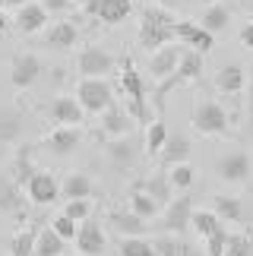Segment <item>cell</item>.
I'll use <instances>...</instances> for the list:
<instances>
[{
    "label": "cell",
    "mask_w": 253,
    "mask_h": 256,
    "mask_svg": "<svg viewBox=\"0 0 253 256\" xmlns=\"http://www.w3.org/2000/svg\"><path fill=\"white\" fill-rule=\"evenodd\" d=\"M118 253L120 256H158L152 240H146V234H140V238H120Z\"/></svg>",
    "instance_id": "74e56055"
},
{
    "label": "cell",
    "mask_w": 253,
    "mask_h": 256,
    "mask_svg": "<svg viewBox=\"0 0 253 256\" xmlns=\"http://www.w3.org/2000/svg\"><path fill=\"white\" fill-rule=\"evenodd\" d=\"M76 70L80 76H111L118 70V57L102 44H86L76 57Z\"/></svg>",
    "instance_id": "ba28073f"
},
{
    "label": "cell",
    "mask_w": 253,
    "mask_h": 256,
    "mask_svg": "<svg viewBox=\"0 0 253 256\" xmlns=\"http://www.w3.org/2000/svg\"><path fill=\"white\" fill-rule=\"evenodd\" d=\"M174 38L184 44V48H193L200 54H209L216 48V35L206 32L200 22H190V19H178L174 22Z\"/></svg>",
    "instance_id": "9a60e30c"
},
{
    "label": "cell",
    "mask_w": 253,
    "mask_h": 256,
    "mask_svg": "<svg viewBox=\"0 0 253 256\" xmlns=\"http://www.w3.org/2000/svg\"><path fill=\"white\" fill-rule=\"evenodd\" d=\"M174 22H178V16L171 13V10L164 6H142L140 13V48H146V51H155V48L162 44H171L178 42L174 38Z\"/></svg>",
    "instance_id": "6da1fadb"
},
{
    "label": "cell",
    "mask_w": 253,
    "mask_h": 256,
    "mask_svg": "<svg viewBox=\"0 0 253 256\" xmlns=\"http://www.w3.org/2000/svg\"><path fill=\"white\" fill-rule=\"evenodd\" d=\"M238 42L244 44V48H250V51H253V19H250V22H244V26H240V32H238Z\"/></svg>",
    "instance_id": "ee69618b"
},
{
    "label": "cell",
    "mask_w": 253,
    "mask_h": 256,
    "mask_svg": "<svg viewBox=\"0 0 253 256\" xmlns=\"http://www.w3.org/2000/svg\"><path fill=\"white\" fill-rule=\"evenodd\" d=\"M216 88H218V95H225V98H238L240 92L247 88V70L240 64H225L222 70H216Z\"/></svg>",
    "instance_id": "44dd1931"
},
{
    "label": "cell",
    "mask_w": 253,
    "mask_h": 256,
    "mask_svg": "<svg viewBox=\"0 0 253 256\" xmlns=\"http://www.w3.org/2000/svg\"><path fill=\"white\" fill-rule=\"evenodd\" d=\"M120 92L126 95V102H149V88H146L142 73L133 66L130 57H120Z\"/></svg>",
    "instance_id": "ffe728a7"
},
{
    "label": "cell",
    "mask_w": 253,
    "mask_h": 256,
    "mask_svg": "<svg viewBox=\"0 0 253 256\" xmlns=\"http://www.w3.org/2000/svg\"><path fill=\"white\" fill-rule=\"evenodd\" d=\"M152 247L158 256H190V247L184 240V234H171V231H158V238L152 240Z\"/></svg>",
    "instance_id": "836d02e7"
},
{
    "label": "cell",
    "mask_w": 253,
    "mask_h": 256,
    "mask_svg": "<svg viewBox=\"0 0 253 256\" xmlns=\"http://www.w3.org/2000/svg\"><path fill=\"white\" fill-rule=\"evenodd\" d=\"M247 117L253 124V66L247 70Z\"/></svg>",
    "instance_id": "f6af8a7d"
},
{
    "label": "cell",
    "mask_w": 253,
    "mask_h": 256,
    "mask_svg": "<svg viewBox=\"0 0 253 256\" xmlns=\"http://www.w3.org/2000/svg\"><path fill=\"white\" fill-rule=\"evenodd\" d=\"M98 117H102V120H98V133L104 136V140L126 136V133H133V126H136V120L130 117V111L120 108V104H108Z\"/></svg>",
    "instance_id": "e0dca14e"
},
{
    "label": "cell",
    "mask_w": 253,
    "mask_h": 256,
    "mask_svg": "<svg viewBox=\"0 0 253 256\" xmlns=\"http://www.w3.org/2000/svg\"><path fill=\"white\" fill-rule=\"evenodd\" d=\"M35 171L38 168H35V162H32V146H19L16 158H13V164H10V177H13L19 186H26L28 177H32Z\"/></svg>",
    "instance_id": "4dcf8cb0"
},
{
    "label": "cell",
    "mask_w": 253,
    "mask_h": 256,
    "mask_svg": "<svg viewBox=\"0 0 253 256\" xmlns=\"http://www.w3.org/2000/svg\"><path fill=\"white\" fill-rule=\"evenodd\" d=\"M200 26L206 28V32L212 35H225L228 26H231V6H225L222 0H216V4H206V13L200 16Z\"/></svg>",
    "instance_id": "83f0119b"
},
{
    "label": "cell",
    "mask_w": 253,
    "mask_h": 256,
    "mask_svg": "<svg viewBox=\"0 0 253 256\" xmlns=\"http://www.w3.org/2000/svg\"><path fill=\"white\" fill-rule=\"evenodd\" d=\"M247 6H250V10H253V0H247Z\"/></svg>",
    "instance_id": "f907efd6"
},
{
    "label": "cell",
    "mask_w": 253,
    "mask_h": 256,
    "mask_svg": "<svg viewBox=\"0 0 253 256\" xmlns=\"http://www.w3.org/2000/svg\"><path fill=\"white\" fill-rule=\"evenodd\" d=\"M60 196L64 200H92L95 196V180L86 171H70L60 180Z\"/></svg>",
    "instance_id": "4316f807"
},
{
    "label": "cell",
    "mask_w": 253,
    "mask_h": 256,
    "mask_svg": "<svg viewBox=\"0 0 253 256\" xmlns=\"http://www.w3.org/2000/svg\"><path fill=\"white\" fill-rule=\"evenodd\" d=\"M64 256H66V253H64Z\"/></svg>",
    "instance_id": "db71d44e"
},
{
    "label": "cell",
    "mask_w": 253,
    "mask_h": 256,
    "mask_svg": "<svg viewBox=\"0 0 253 256\" xmlns=\"http://www.w3.org/2000/svg\"><path fill=\"white\" fill-rule=\"evenodd\" d=\"M202 4H216V0H202Z\"/></svg>",
    "instance_id": "816d5d0a"
},
{
    "label": "cell",
    "mask_w": 253,
    "mask_h": 256,
    "mask_svg": "<svg viewBox=\"0 0 253 256\" xmlns=\"http://www.w3.org/2000/svg\"><path fill=\"white\" fill-rule=\"evenodd\" d=\"M73 4H76V6H82V4H86V0H73Z\"/></svg>",
    "instance_id": "c3c4849f"
},
{
    "label": "cell",
    "mask_w": 253,
    "mask_h": 256,
    "mask_svg": "<svg viewBox=\"0 0 253 256\" xmlns=\"http://www.w3.org/2000/svg\"><path fill=\"white\" fill-rule=\"evenodd\" d=\"M4 4H6V6H13V10H16V6H22V4H26V0H4Z\"/></svg>",
    "instance_id": "7dc6e473"
},
{
    "label": "cell",
    "mask_w": 253,
    "mask_h": 256,
    "mask_svg": "<svg viewBox=\"0 0 253 256\" xmlns=\"http://www.w3.org/2000/svg\"><path fill=\"white\" fill-rule=\"evenodd\" d=\"M193 155V142L187 133H168V140H164L162 152H158V162L162 168H171V164H180V162H190Z\"/></svg>",
    "instance_id": "7402d4cb"
},
{
    "label": "cell",
    "mask_w": 253,
    "mask_h": 256,
    "mask_svg": "<svg viewBox=\"0 0 253 256\" xmlns=\"http://www.w3.org/2000/svg\"><path fill=\"white\" fill-rule=\"evenodd\" d=\"M0 10H6V4H4V0H0Z\"/></svg>",
    "instance_id": "681fc988"
},
{
    "label": "cell",
    "mask_w": 253,
    "mask_h": 256,
    "mask_svg": "<svg viewBox=\"0 0 253 256\" xmlns=\"http://www.w3.org/2000/svg\"><path fill=\"white\" fill-rule=\"evenodd\" d=\"M142 146L140 140H136L133 133H126V136H118V140H108L104 142V164L114 171V174H130L136 164H140V152Z\"/></svg>",
    "instance_id": "5b68a950"
},
{
    "label": "cell",
    "mask_w": 253,
    "mask_h": 256,
    "mask_svg": "<svg viewBox=\"0 0 253 256\" xmlns=\"http://www.w3.org/2000/svg\"><path fill=\"white\" fill-rule=\"evenodd\" d=\"M202 70H206V54L193 51V48H184L178 70H174L171 76H164V80L158 82V88H155V95H152L155 114L164 111V98H168V92H174V88H180V86H187V82H196L200 76H202Z\"/></svg>",
    "instance_id": "7a4b0ae2"
},
{
    "label": "cell",
    "mask_w": 253,
    "mask_h": 256,
    "mask_svg": "<svg viewBox=\"0 0 253 256\" xmlns=\"http://www.w3.org/2000/svg\"><path fill=\"white\" fill-rule=\"evenodd\" d=\"M216 174H218V180H225V184H231V186H247L250 174H253L250 152H244V149L225 152V155L216 162Z\"/></svg>",
    "instance_id": "52a82bcc"
},
{
    "label": "cell",
    "mask_w": 253,
    "mask_h": 256,
    "mask_svg": "<svg viewBox=\"0 0 253 256\" xmlns=\"http://www.w3.org/2000/svg\"><path fill=\"white\" fill-rule=\"evenodd\" d=\"M10 26H13V22H10V19H6V13L0 10V35H6V32H10Z\"/></svg>",
    "instance_id": "bcb514c9"
},
{
    "label": "cell",
    "mask_w": 253,
    "mask_h": 256,
    "mask_svg": "<svg viewBox=\"0 0 253 256\" xmlns=\"http://www.w3.org/2000/svg\"><path fill=\"white\" fill-rule=\"evenodd\" d=\"M190 215H193V200L190 193H180L162 209L158 215V231H171V234H187L190 231Z\"/></svg>",
    "instance_id": "9c48e42d"
},
{
    "label": "cell",
    "mask_w": 253,
    "mask_h": 256,
    "mask_svg": "<svg viewBox=\"0 0 253 256\" xmlns=\"http://www.w3.org/2000/svg\"><path fill=\"white\" fill-rule=\"evenodd\" d=\"M51 228H54L57 234H60V238H64L66 244H70V240L76 238V228H80V222H73L70 215H64V212H60V215H57V218L51 222Z\"/></svg>",
    "instance_id": "60d3db41"
},
{
    "label": "cell",
    "mask_w": 253,
    "mask_h": 256,
    "mask_svg": "<svg viewBox=\"0 0 253 256\" xmlns=\"http://www.w3.org/2000/svg\"><path fill=\"white\" fill-rule=\"evenodd\" d=\"M76 102L82 104L86 117H98L108 104H114V88L104 76H86L76 86Z\"/></svg>",
    "instance_id": "277c9868"
},
{
    "label": "cell",
    "mask_w": 253,
    "mask_h": 256,
    "mask_svg": "<svg viewBox=\"0 0 253 256\" xmlns=\"http://www.w3.org/2000/svg\"><path fill=\"white\" fill-rule=\"evenodd\" d=\"M64 253H66V240L54 228H42L35 234V256H64Z\"/></svg>",
    "instance_id": "1f68e13d"
},
{
    "label": "cell",
    "mask_w": 253,
    "mask_h": 256,
    "mask_svg": "<svg viewBox=\"0 0 253 256\" xmlns=\"http://www.w3.org/2000/svg\"><path fill=\"white\" fill-rule=\"evenodd\" d=\"M44 73V64L42 57L32 54V51H19L10 57V86L16 88V92H26V88H32L38 80H42Z\"/></svg>",
    "instance_id": "8992f818"
},
{
    "label": "cell",
    "mask_w": 253,
    "mask_h": 256,
    "mask_svg": "<svg viewBox=\"0 0 253 256\" xmlns=\"http://www.w3.org/2000/svg\"><path fill=\"white\" fill-rule=\"evenodd\" d=\"M0 224H4V212H0Z\"/></svg>",
    "instance_id": "f5cc1de1"
},
{
    "label": "cell",
    "mask_w": 253,
    "mask_h": 256,
    "mask_svg": "<svg viewBox=\"0 0 253 256\" xmlns=\"http://www.w3.org/2000/svg\"><path fill=\"white\" fill-rule=\"evenodd\" d=\"M42 44L51 48V51H70V48L80 44V26L73 19H57V22H48L42 32Z\"/></svg>",
    "instance_id": "8fae6325"
},
{
    "label": "cell",
    "mask_w": 253,
    "mask_h": 256,
    "mask_svg": "<svg viewBox=\"0 0 253 256\" xmlns=\"http://www.w3.org/2000/svg\"><path fill=\"white\" fill-rule=\"evenodd\" d=\"M80 142H82V130H80V126H54V130L42 140V146L51 155H57V158L73 155L76 149H80Z\"/></svg>",
    "instance_id": "d6986e66"
},
{
    "label": "cell",
    "mask_w": 253,
    "mask_h": 256,
    "mask_svg": "<svg viewBox=\"0 0 253 256\" xmlns=\"http://www.w3.org/2000/svg\"><path fill=\"white\" fill-rule=\"evenodd\" d=\"M108 224L120 234V238H140V234L149 231V222L140 218V215L130 212V209H111L108 212Z\"/></svg>",
    "instance_id": "484cf974"
},
{
    "label": "cell",
    "mask_w": 253,
    "mask_h": 256,
    "mask_svg": "<svg viewBox=\"0 0 253 256\" xmlns=\"http://www.w3.org/2000/svg\"><path fill=\"white\" fill-rule=\"evenodd\" d=\"M133 186L136 190H146L155 202H162V206H168L174 200V186L168 180V171H152V174L140 177V180H133Z\"/></svg>",
    "instance_id": "d4e9b609"
},
{
    "label": "cell",
    "mask_w": 253,
    "mask_h": 256,
    "mask_svg": "<svg viewBox=\"0 0 253 256\" xmlns=\"http://www.w3.org/2000/svg\"><path fill=\"white\" fill-rule=\"evenodd\" d=\"M225 256H253V231H238V234H228Z\"/></svg>",
    "instance_id": "f35d334b"
},
{
    "label": "cell",
    "mask_w": 253,
    "mask_h": 256,
    "mask_svg": "<svg viewBox=\"0 0 253 256\" xmlns=\"http://www.w3.org/2000/svg\"><path fill=\"white\" fill-rule=\"evenodd\" d=\"M190 126L196 130L200 136H209V140H231V117L228 111L222 108L218 102H212V98H200L196 108L190 111Z\"/></svg>",
    "instance_id": "3957f363"
},
{
    "label": "cell",
    "mask_w": 253,
    "mask_h": 256,
    "mask_svg": "<svg viewBox=\"0 0 253 256\" xmlns=\"http://www.w3.org/2000/svg\"><path fill=\"white\" fill-rule=\"evenodd\" d=\"M35 228H22L10 238V256H35Z\"/></svg>",
    "instance_id": "8d00e7d4"
},
{
    "label": "cell",
    "mask_w": 253,
    "mask_h": 256,
    "mask_svg": "<svg viewBox=\"0 0 253 256\" xmlns=\"http://www.w3.org/2000/svg\"><path fill=\"white\" fill-rule=\"evenodd\" d=\"M26 133V114L19 108H0V146H19Z\"/></svg>",
    "instance_id": "cb8c5ba5"
},
{
    "label": "cell",
    "mask_w": 253,
    "mask_h": 256,
    "mask_svg": "<svg viewBox=\"0 0 253 256\" xmlns=\"http://www.w3.org/2000/svg\"><path fill=\"white\" fill-rule=\"evenodd\" d=\"M0 212L13 215V218H22L26 215V190L10 174L0 177Z\"/></svg>",
    "instance_id": "603a6c76"
},
{
    "label": "cell",
    "mask_w": 253,
    "mask_h": 256,
    "mask_svg": "<svg viewBox=\"0 0 253 256\" xmlns=\"http://www.w3.org/2000/svg\"><path fill=\"white\" fill-rule=\"evenodd\" d=\"M126 209L136 212V215H140V218H146V222H155V218L162 215L164 206H162V202H155L146 190H136V186H130V200H126Z\"/></svg>",
    "instance_id": "f546056e"
},
{
    "label": "cell",
    "mask_w": 253,
    "mask_h": 256,
    "mask_svg": "<svg viewBox=\"0 0 253 256\" xmlns=\"http://www.w3.org/2000/svg\"><path fill=\"white\" fill-rule=\"evenodd\" d=\"M38 4H42L51 16H66V13H70V10L76 6L73 0H38Z\"/></svg>",
    "instance_id": "7bdbcfd3"
},
{
    "label": "cell",
    "mask_w": 253,
    "mask_h": 256,
    "mask_svg": "<svg viewBox=\"0 0 253 256\" xmlns=\"http://www.w3.org/2000/svg\"><path fill=\"white\" fill-rule=\"evenodd\" d=\"M44 117L54 126H80L86 120V111H82V104L76 102V95H57L44 104Z\"/></svg>",
    "instance_id": "30bf717a"
},
{
    "label": "cell",
    "mask_w": 253,
    "mask_h": 256,
    "mask_svg": "<svg viewBox=\"0 0 253 256\" xmlns=\"http://www.w3.org/2000/svg\"><path fill=\"white\" fill-rule=\"evenodd\" d=\"M73 244H76V250H80L82 256H102L104 250H108V234H104L102 222L86 218V222H80V228H76Z\"/></svg>",
    "instance_id": "7c38bea8"
},
{
    "label": "cell",
    "mask_w": 253,
    "mask_h": 256,
    "mask_svg": "<svg viewBox=\"0 0 253 256\" xmlns=\"http://www.w3.org/2000/svg\"><path fill=\"white\" fill-rule=\"evenodd\" d=\"M225 247H228V228H218L216 234L206 238V256H225Z\"/></svg>",
    "instance_id": "b9f144b4"
},
{
    "label": "cell",
    "mask_w": 253,
    "mask_h": 256,
    "mask_svg": "<svg viewBox=\"0 0 253 256\" xmlns=\"http://www.w3.org/2000/svg\"><path fill=\"white\" fill-rule=\"evenodd\" d=\"M130 16H133V0H98V10H95V19L102 26H120Z\"/></svg>",
    "instance_id": "f1b7e54d"
},
{
    "label": "cell",
    "mask_w": 253,
    "mask_h": 256,
    "mask_svg": "<svg viewBox=\"0 0 253 256\" xmlns=\"http://www.w3.org/2000/svg\"><path fill=\"white\" fill-rule=\"evenodd\" d=\"M212 212L218 215L225 224H234V228H250V212L240 196L231 193H216L212 196Z\"/></svg>",
    "instance_id": "5bb4252c"
},
{
    "label": "cell",
    "mask_w": 253,
    "mask_h": 256,
    "mask_svg": "<svg viewBox=\"0 0 253 256\" xmlns=\"http://www.w3.org/2000/svg\"><path fill=\"white\" fill-rule=\"evenodd\" d=\"M22 190H26V200L28 202L51 206V202H57V196H60V180H57L51 171H35Z\"/></svg>",
    "instance_id": "4fadbf2b"
},
{
    "label": "cell",
    "mask_w": 253,
    "mask_h": 256,
    "mask_svg": "<svg viewBox=\"0 0 253 256\" xmlns=\"http://www.w3.org/2000/svg\"><path fill=\"white\" fill-rule=\"evenodd\" d=\"M164 140H168V124H164V117L158 114L149 126H146V140H142L146 152H142V155H149V158H158V152H162Z\"/></svg>",
    "instance_id": "d6a6232c"
},
{
    "label": "cell",
    "mask_w": 253,
    "mask_h": 256,
    "mask_svg": "<svg viewBox=\"0 0 253 256\" xmlns=\"http://www.w3.org/2000/svg\"><path fill=\"white\" fill-rule=\"evenodd\" d=\"M180 54H184V44L180 42L155 48V51L149 54V76H152V80H158V82L164 80V76H171L174 70H178V64H180Z\"/></svg>",
    "instance_id": "ac0fdd59"
},
{
    "label": "cell",
    "mask_w": 253,
    "mask_h": 256,
    "mask_svg": "<svg viewBox=\"0 0 253 256\" xmlns=\"http://www.w3.org/2000/svg\"><path fill=\"white\" fill-rule=\"evenodd\" d=\"M48 19H51V13H48L38 0H26L22 6H16L13 26H16L19 35H38V32H44Z\"/></svg>",
    "instance_id": "2e32d148"
},
{
    "label": "cell",
    "mask_w": 253,
    "mask_h": 256,
    "mask_svg": "<svg viewBox=\"0 0 253 256\" xmlns=\"http://www.w3.org/2000/svg\"><path fill=\"white\" fill-rule=\"evenodd\" d=\"M168 171V180H171V186L178 193H190L193 186H196V168H193L190 162H180V164H171V168H164Z\"/></svg>",
    "instance_id": "e575fe53"
},
{
    "label": "cell",
    "mask_w": 253,
    "mask_h": 256,
    "mask_svg": "<svg viewBox=\"0 0 253 256\" xmlns=\"http://www.w3.org/2000/svg\"><path fill=\"white\" fill-rule=\"evenodd\" d=\"M64 215H70L73 222H86V218L92 215V202H89V200H66Z\"/></svg>",
    "instance_id": "ab89813d"
},
{
    "label": "cell",
    "mask_w": 253,
    "mask_h": 256,
    "mask_svg": "<svg viewBox=\"0 0 253 256\" xmlns=\"http://www.w3.org/2000/svg\"><path fill=\"white\" fill-rule=\"evenodd\" d=\"M222 224H225V222H222V218H218V215L212 212V209H196V212L190 215V228L196 231V234H202V238L216 234V231L222 228Z\"/></svg>",
    "instance_id": "d590c367"
}]
</instances>
